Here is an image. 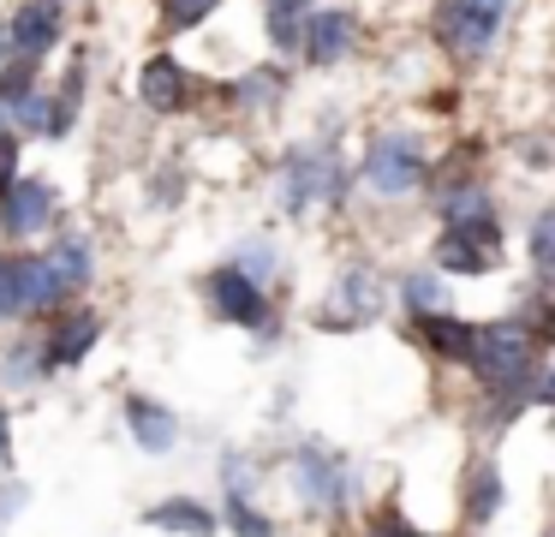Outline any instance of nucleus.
<instances>
[{
    "label": "nucleus",
    "mask_w": 555,
    "mask_h": 537,
    "mask_svg": "<svg viewBox=\"0 0 555 537\" xmlns=\"http://www.w3.org/2000/svg\"><path fill=\"white\" fill-rule=\"evenodd\" d=\"M281 186H287V209L305 215V209H317V203L340 197V162L328 150H299L281 167Z\"/></svg>",
    "instance_id": "6"
},
{
    "label": "nucleus",
    "mask_w": 555,
    "mask_h": 537,
    "mask_svg": "<svg viewBox=\"0 0 555 537\" xmlns=\"http://www.w3.org/2000/svg\"><path fill=\"white\" fill-rule=\"evenodd\" d=\"M138 95H144V107H156V114H180L185 95H192V72H185V60L150 54L144 72H138Z\"/></svg>",
    "instance_id": "9"
},
{
    "label": "nucleus",
    "mask_w": 555,
    "mask_h": 537,
    "mask_svg": "<svg viewBox=\"0 0 555 537\" xmlns=\"http://www.w3.org/2000/svg\"><path fill=\"white\" fill-rule=\"evenodd\" d=\"M216 520L228 525L233 537H275V525H269V513H257L251 489H240V484H233L228 496H221V513H216Z\"/></svg>",
    "instance_id": "18"
},
{
    "label": "nucleus",
    "mask_w": 555,
    "mask_h": 537,
    "mask_svg": "<svg viewBox=\"0 0 555 537\" xmlns=\"http://www.w3.org/2000/svg\"><path fill=\"white\" fill-rule=\"evenodd\" d=\"M13 179H18V143H13V138H0V191L13 186Z\"/></svg>",
    "instance_id": "29"
},
{
    "label": "nucleus",
    "mask_w": 555,
    "mask_h": 537,
    "mask_svg": "<svg viewBox=\"0 0 555 537\" xmlns=\"http://www.w3.org/2000/svg\"><path fill=\"white\" fill-rule=\"evenodd\" d=\"M61 42V0H25L7 24V48H18L25 60H42Z\"/></svg>",
    "instance_id": "8"
},
{
    "label": "nucleus",
    "mask_w": 555,
    "mask_h": 537,
    "mask_svg": "<svg viewBox=\"0 0 555 537\" xmlns=\"http://www.w3.org/2000/svg\"><path fill=\"white\" fill-rule=\"evenodd\" d=\"M18 317V286H13V257H0V322Z\"/></svg>",
    "instance_id": "27"
},
{
    "label": "nucleus",
    "mask_w": 555,
    "mask_h": 537,
    "mask_svg": "<svg viewBox=\"0 0 555 537\" xmlns=\"http://www.w3.org/2000/svg\"><path fill=\"white\" fill-rule=\"evenodd\" d=\"M126 430H132V442L144 453H173V442H180V418H173V406L150 400V394H126Z\"/></svg>",
    "instance_id": "11"
},
{
    "label": "nucleus",
    "mask_w": 555,
    "mask_h": 537,
    "mask_svg": "<svg viewBox=\"0 0 555 537\" xmlns=\"http://www.w3.org/2000/svg\"><path fill=\"white\" fill-rule=\"evenodd\" d=\"M502 501H507L502 465H495V460H478V465H472V477H466V501H460V508H466V520H472V525H490L495 513H502Z\"/></svg>",
    "instance_id": "16"
},
{
    "label": "nucleus",
    "mask_w": 555,
    "mask_h": 537,
    "mask_svg": "<svg viewBox=\"0 0 555 537\" xmlns=\"http://www.w3.org/2000/svg\"><path fill=\"white\" fill-rule=\"evenodd\" d=\"M216 7L221 0H162V24H168V30H197Z\"/></svg>",
    "instance_id": "24"
},
{
    "label": "nucleus",
    "mask_w": 555,
    "mask_h": 537,
    "mask_svg": "<svg viewBox=\"0 0 555 537\" xmlns=\"http://www.w3.org/2000/svg\"><path fill=\"white\" fill-rule=\"evenodd\" d=\"M0 54H7V18H0Z\"/></svg>",
    "instance_id": "32"
},
{
    "label": "nucleus",
    "mask_w": 555,
    "mask_h": 537,
    "mask_svg": "<svg viewBox=\"0 0 555 537\" xmlns=\"http://www.w3.org/2000/svg\"><path fill=\"white\" fill-rule=\"evenodd\" d=\"M13 286H18V317L25 310H54L66 305V281L49 269V257H13Z\"/></svg>",
    "instance_id": "14"
},
{
    "label": "nucleus",
    "mask_w": 555,
    "mask_h": 537,
    "mask_svg": "<svg viewBox=\"0 0 555 537\" xmlns=\"http://www.w3.org/2000/svg\"><path fill=\"white\" fill-rule=\"evenodd\" d=\"M424 174H430V162H424V143L412 138V131H383V138L364 150V179H371L383 197H406Z\"/></svg>",
    "instance_id": "3"
},
{
    "label": "nucleus",
    "mask_w": 555,
    "mask_h": 537,
    "mask_svg": "<svg viewBox=\"0 0 555 537\" xmlns=\"http://www.w3.org/2000/svg\"><path fill=\"white\" fill-rule=\"evenodd\" d=\"M531 269H538V274L555 269V215H550V209L531 221Z\"/></svg>",
    "instance_id": "25"
},
{
    "label": "nucleus",
    "mask_w": 555,
    "mask_h": 537,
    "mask_svg": "<svg viewBox=\"0 0 555 537\" xmlns=\"http://www.w3.org/2000/svg\"><path fill=\"white\" fill-rule=\"evenodd\" d=\"M144 525L173 532V537H216L221 532L216 508H204L197 496H168V501H156V508H144Z\"/></svg>",
    "instance_id": "15"
},
{
    "label": "nucleus",
    "mask_w": 555,
    "mask_h": 537,
    "mask_svg": "<svg viewBox=\"0 0 555 537\" xmlns=\"http://www.w3.org/2000/svg\"><path fill=\"white\" fill-rule=\"evenodd\" d=\"M269 36H275L281 48H299V24H293V12H269Z\"/></svg>",
    "instance_id": "28"
},
{
    "label": "nucleus",
    "mask_w": 555,
    "mask_h": 537,
    "mask_svg": "<svg viewBox=\"0 0 555 537\" xmlns=\"http://www.w3.org/2000/svg\"><path fill=\"white\" fill-rule=\"evenodd\" d=\"M305 7H311V0H269V12H293V18H299Z\"/></svg>",
    "instance_id": "31"
},
{
    "label": "nucleus",
    "mask_w": 555,
    "mask_h": 537,
    "mask_svg": "<svg viewBox=\"0 0 555 537\" xmlns=\"http://www.w3.org/2000/svg\"><path fill=\"white\" fill-rule=\"evenodd\" d=\"M412 329H418V341H424V353H430V358H442V365H466L478 322L448 317V310H424V317H412Z\"/></svg>",
    "instance_id": "12"
},
{
    "label": "nucleus",
    "mask_w": 555,
    "mask_h": 537,
    "mask_svg": "<svg viewBox=\"0 0 555 537\" xmlns=\"http://www.w3.org/2000/svg\"><path fill=\"white\" fill-rule=\"evenodd\" d=\"M54 227V191L42 179H13L0 191V233L13 239H37Z\"/></svg>",
    "instance_id": "7"
},
{
    "label": "nucleus",
    "mask_w": 555,
    "mask_h": 537,
    "mask_svg": "<svg viewBox=\"0 0 555 537\" xmlns=\"http://www.w3.org/2000/svg\"><path fill=\"white\" fill-rule=\"evenodd\" d=\"M507 7H514V0H442V7H436V36H442V48L454 60H472L495 42Z\"/></svg>",
    "instance_id": "2"
},
{
    "label": "nucleus",
    "mask_w": 555,
    "mask_h": 537,
    "mask_svg": "<svg viewBox=\"0 0 555 537\" xmlns=\"http://www.w3.org/2000/svg\"><path fill=\"white\" fill-rule=\"evenodd\" d=\"M400 305H406L412 317H424V310H436V305H442V274H430V269L406 274V281H400Z\"/></svg>",
    "instance_id": "20"
},
{
    "label": "nucleus",
    "mask_w": 555,
    "mask_h": 537,
    "mask_svg": "<svg viewBox=\"0 0 555 537\" xmlns=\"http://www.w3.org/2000/svg\"><path fill=\"white\" fill-rule=\"evenodd\" d=\"M209 310H216L221 322H240V329H275V317H269V293L257 281H245L233 263H221L216 274H209Z\"/></svg>",
    "instance_id": "5"
},
{
    "label": "nucleus",
    "mask_w": 555,
    "mask_h": 537,
    "mask_svg": "<svg viewBox=\"0 0 555 537\" xmlns=\"http://www.w3.org/2000/svg\"><path fill=\"white\" fill-rule=\"evenodd\" d=\"M287 477H293V496H299V508L311 513H335L352 501V489H359V465L340 460L328 442H299L287 460Z\"/></svg>",
    "instance_id": "1"
},
{
    "label": "nucleus",
    "mask_w": 555,
    "mask_h": 537,
    "mask_svg": "<svg viewBox=\"0 0 555 537\" xmlns=\"http://www.w3.org/2000/svg\"><path fill=\"white\" fill-rule=\"evenodd\" d=\"M102 341V317L96 310H73V317H61V329L42 341V365H54V370H73V365H85L90 358V346Z\"/></svg>",
    "instance_id": "13"
},
{
    "label": "nucleus",
    "mask_w": 555,
    "mask_h": 537,
    "mask_svg": "<svg viewBox=\"0 0 555 537\" xmlns=\"http://www.w3.org/2000/svg\"><path fill=\"white\" fill-rule=\"evenodd\" d=\"M233 269L245 274V281H275V245H263V239H245L240 245V263H233Z\"/></svg>",
    "instance_id": "22"
},
{
    "label": "nucleus",
    "mask_w": 555,
    "mask_h": 537,
    "mask_svg": "<svg viewBox=\"0 0 555 537\" xmlns=\"http://www.w3.org/2000/svg\"><path fill=\"white\" fill-rule=\"evenodd\" d=\"M436 269L442 274H490L495 251H483L478 239H466V233H442L436 239Z\"/></svg>",
    "instance_id": "17"
},
{
    "label": "nucleus",
    "mask_w": 555,
    "mask_h": 537,
    "mask_svg": "<svg viewBox=\"0 0 555 537\" xmlns=\"http://www.w3.org/2000/svg\"><path fill=\"white\" fill-rule=\"evenodd\" d=\"M49 269L66 281V293H78V286L90 281V239H78V233H66L61 245L49 251Z\"/></svg>",
    "instance_id": "19"
},
{
    "label": "nucleus",
    "mask_w": 555,
    "mask_h": 537,
    "mask_svg": "<svg viewBox=\"0 0 555 537\" xmlns=\"http://www.w3.org/2000/svg\"><path fill=\"white\" fill-rule=\"evenodd\" d=\"M352 36H359V18L340 12V7H328V12H311V18H305L299 48L311 54V66H335V60L352 48Z\"/></svg>",
    "instance_id": "10"
},
{
    "label": "nucleus",
    "mask_w": 555,
    "mask_h": 537,
    "mask_svg": "<svg viewBox=\"0 0 555 537\" xmlns=\"http://www.w3.org/2000/svg\"><path fill=\"white\" fill-rule=\"evenodd\" d=\"M13 465V430H7V412H0V472Z\"/></svg>",
    "instance_id": "30"
},
{
    "label": "nucleus",
    "mask_w": 555,
    "mask_h": 537,
    "mask_svg": "<svg viewBox=\"0 0 555 537\" xmlns=\"http://www.w3.org/2000/svg\"><path fill=\"white\" fill-rule=\"evenodd\" d=\"M233 95H240V107H245V114H257L263 102H275V95H281V78H275V72H251V78H245Z\"/></svg>",
    "instance_id": "26"
},
{
    "label": "nucleus",
    "mask_w": 555,
    "mask_h": 537,
    "mask_svg": "<svg viewBox=\"0 0 555 537\" xmlns=\"http://www.w3.org/2000/svg\"><path fill=\"white\" fill-rule=\"evenodd\" d=\"M383 310V281H376L364 263L340 269V281L328 286V298L317 305V329L323 334H347V329H364V322Z\"/></svg>",
    "instance_id": "4"
},
{
    "label": "nucleus",
    "mask_w": 555,
    "mask_h": 537,
    "mask_svg": "<svg viewBox=\"0 0 555 537\" xmlns=\"http://www.w3.org/2000/svg\"><path fill=\"white\" fill-rule=\"evenodd\" d=\"M30 90H37V60H25V54H18L13 66L0 72V107H13V102H25Z\"/></svg>",
    "instance_id": "23"
},
{
    "label": "nucleus",
    "mask_w": 555,
    "mask_h": 537,
    "mask_svg": "<svg viewBox=\"0 0 555 537\" xmlns=\"http://www.w3.org/2000/svg\"><path fill=\"white\" fill-rule=\"evenodd\" d=\"M364 537H430V532L412 525L406 513H400V501H388V508H376L371 520H364Z\"/></svg>",
    "instance_id": "21"
}]
</instances>
